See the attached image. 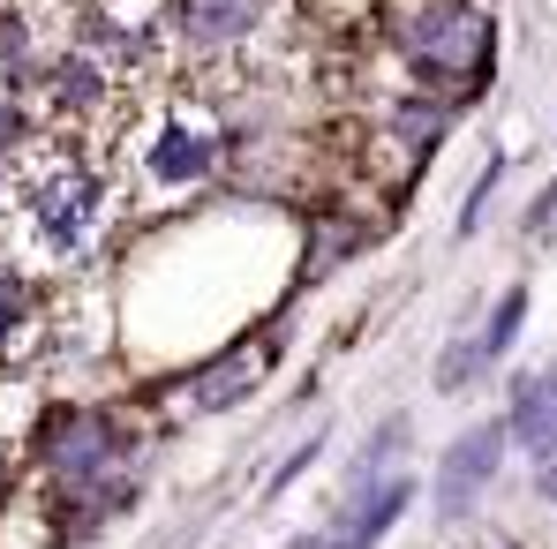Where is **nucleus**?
I'll list each match as a JSON object with an SVG mask.
<instances>
[{
    "mask_svg": "<svg viewBox=\"0 0 557 549\" xmlns=\"http://www.w3.org/2000/svg\"><path fill=\"white\" fill-rule=\"evenodd\" d=\"M166 429L144 414L136 391H61L30 414L23 474H30V520L46 549H84L144 512L159 474Z\"/></svg>",
    "mask_w": 557,
    "mask_h": 549,
    "instance_id": "nucleus-1",
    "label": "nucleus"
},
{
    "mask_svg": "<svg viewBox=\"0 0 557 549\" xmlns=\"http://www.w3.org/2000/svg\"><path fill=\"white\" fill-rule=\"evenodd\" d=\"M8 226L23 234V249L38 257V272L53 278H91L121 226H136V203L121 188L113 151L91 136H38L30 151H15V182H8Z\"/></svg>",
    "mask_w": 557,
    "mask_h": 549,
    "instance_id": "nucleus-2",
    "label": "nucleus"
},
{
    "mask_svg": "<svg viewBox=\"0 0 557 549\" xmlns=\"http://www.w3.org/2000/svg\"><path fill=\"white\" fill-rule=\"evenodd\" d=\"M376 46L399 61V84L453 98L460 113L497 91V8L490 0H384Z\"/></svg>",
    "mask_w": 557,
    "mask_h": 549,
    "instance_id": "nucleus-3",
    "label": "nucleus"
},
{
    "mask_svg": "<svg viewBox=\"0 0 557 549\" xmlns=\"http://www.w3.org/2000/svg\"><path fill=\"white\" fill-rule=\"evenodd\" d=\"M505 466H512L505 414H482V422H467L460 437L437 452V466H430V527H437V535H453V527H474V520H482V504H490V489L505 482Z\"/></svg>",
    "mask_w": 557,
    "mask_h": 549,
    "instance_id": "nucleus-4",
    "label": "nucleus"
},
{
    "mask_svg": "<svg viewBox=\"0 0 557 549\" xmlns=\"http://www.w3.org/2000/svg\"><path fill=\"white\" fill-rule=\"evenodd\" d=\"M414 497H422V482H414V466H399V474H384L370 489H339L317 527H324L332 549H384L399 535V520L414 512Z\"/></svg>",
    "mask_w": 557,
    "mask_h": 549,
    "instance_id": "nucleus-5",
    "label": "nucleus"
},
{
    "mask_svg": "<svg viewBox=\"0 0 557 549\" xmlns=\"http://www.w3.org/2000/svg\"><path fill=\"white\" fill-rule=\"evenodd\" d=\"M505 437H512L520 459L557 445V354L520 369V376H505Z\"/></svg>",
    "mask_w": 557,
    "mask_h": 549,
    "instance_id": "nucleus-6",
    "label": "nucleus"
},
{
    "mask_svg": "<svg viewBox=\"0 0 557 549\" xmlns=\"http://www.w3.org/2000/svg\"><path fill=\"white\" fill-rule=\"evenodd\" d=\"M399 466H414V407H384L370 429H362V445L347 452L339 482H332V497H339V489H370V482L399 474Z\"/></svg>",
    "mask_w": 557,
    "mask_h": 549,
    "instance_id": "nucleus-7",
    "label": "nucleus"
},
{
    "mask_svg": "<svg viewBox=\"0 0 557 549\" xmlns=\"http://www.w3.org/2000/svg\"><path fill=\"white\" fill-rule=\"evenodd\" d=\"M490 376H497V362L482 354V332H474V309H467L460 324H453V339L437 347V362H430V391L437 399H474Z\"/></svg>",
    "mask_w": 557,
    "mask_h": 549,
    "instance_id": "nucleus-8",
    "label": "nucleus"
},
{
    "mask_svg": "<svg viewBox=\"0 0 557 549\" xmlns=\"http://www.w3.org/2000/svg\"><path fill=\"white\" fill-rule=\"evenodd\" d=\"M528 316H535V286L528 278H512V286H497V301L474 316V332H482V354L505 369L512 362V347H520V332H528Z\"/></svg>",
    "mask_w": 557,
    "mask_h": 549,
    "instance_id": "nucleus-9",
    "label": "nucleus"
},
{
    "mask_svg": "<svg viewBox=\"0 0 557 549\" xmlns=\"http://www.w3.org/2000/svg\"><path fill=\"white\" fill-rule=\"evenodd\" d=\"M505 174H512V151H505V144H490V151H482V166H474V182H467V196H460V211H453V249L474 241V234L490 226V203H497Z\"/></svg>",
    "mask_w": 557,
    "mask_h": 549,
    "instance_id": "nucleus-10",
    "label": "nucleus"
},
{
    "mask_svg": "<svg viewBox=\"0 0 557 549\" xmlns=\"http://www.w3.org/2000/svg\"><path fill=\"white\" fill-rule=\"evenodd\" d=\"M324 452H332V422H317V429H301V437L286 445V459H272V466H264V482H257V504L272 512L278 497H286V489H294V482H301V474H309V466H317Z\"/></svg>",
    "mask_w": 557,
    "mask_h": 549,
    "instance_id": "nucleus-11",
    "label": "nucleus"
},
{
    "mask_svg": "<svg viewBox=\"0 0 557 549\" xmlns=\"http://www.w3.org/2000/svg\"><path fill=\"white\" fill-rule=\"evenodd\" d=\"M219 512H226V489H219V497H203V504H188L182 520H174L166 535H151L144 549H196L203 535H211V527H219Z\"/></svg>",
    "mask_w": 557,
    "mask_h": 549,
    "instance_id": "nucleus-12",
    "label": "nucleus"
},
{
    "mask_svg": "<svg viewBox=\"0 0 557 549\" xmlns=\"http://www.w3.org/2000/svg\"><path fill=\"white\" fill-rule=\"evenodd\" d=\"M557 241V174L535 196H528V211H520V249H550Z\"/></svg>",
    "mask_w": 557,
    "mask_h": 549,
    "instance_id": "nucleus-13",
    "label": "nucleus"
},
{
    "mask_svg": "<svg viewBox=\"0 0 557 549\" xmlns=\"http://www.w3.org/2000/svg\"><path fill=\"white\" fill-rule=\"evenodd\" d=\"M520 466H528V497L557 512V445H550V452H535V459H520Z\"/></svg>",
    "mask_w": 557,
    "mask_h": 549,
    "instance_id": "nucleus-14",
    "label": "nucleus"
},
{
    "mask_svg": "<svg viewBox=\"0 0 557 549\" xmlns=\"http://www.w3.org/2000/svg\"><path fill=\"white\" fill-rule=\"evenodd\" d=\"M445 549H528V542L505 535V527H482V520H474V527H453V542H445Z\"/></svg>",
    "mask_w": 557,
    "mask_h": 549,
    "instance_id": "nucleus-15",
    "label": "nucleus"
},
{
    "mask_svg": "<svg viewBox=\"0 0 557 549\" xmlns=\"http://www.w3.org/2000/svg\"><path fill=\"white\" fill-rule=\"evenodd\" d=\"M278 549H332V542H324V527H301V535H286Z\"/></svg>",
    "mask_w": 557,
    "mask_h": 549,
    "instance_id": "nucleus-16",
    "label": "nucleus"
}]
</instances>
